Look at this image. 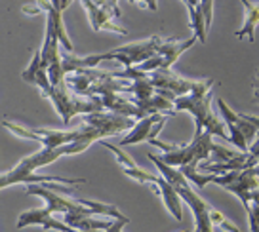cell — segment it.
Instances as JSON below:
<instances>
[{
	"mask_svg": "<svg viewBox=\"0 0 259 232\" xmlns=\"http://www.w3.org/2000/svg\"><path fill=\"white\" fill-rule=\"evenodd\" d=\"M166 120H168V114H151V116H145L143 120H139L134 128L130 129L128 135L122 137L120 147L143 143V141H149V143H151V141L156 139V135L162 131Z\"/></svg>",
	"mask_w": 259,
	"mask_h": 232,
	"instance_id": "obj_14",
	"label": "cell"
},
{
	"mask_svg": "<svg viewBox=\"0 0 259 232\" xmlns=\"http://www.w3.org/2000/svg\"><path fill=\"white\" fill-rule=\"evenodd\" d=\"M240 154H242V152L229 151L225 147L213 143V147H211V156L208 162H211V164H225V162H231V160H235V158H238Z\"/></svg>",
	"mask_w": 259,
	"mask_h": 232,
	"instance_id": "obj_20",
	"label": "cell"
},
{
	"mask_svg": "<svg viewBox=\"0 0 259 232\" xmlns=\"http://www.w3.org/2000/svg\"><path fill=\"white\" fill-rule=\"evenodd\" d=\"M2 126L6 129H10L14 135H19L23 139H31V141H38L42 145V149L46 151H56L59 147H65V145H71V143H80V141H90V143H96V141H103V137L97 133L94 128L90 126H84L82 124L80 129H59V131H54V129H29L23 128V126H17V124H12V122L4 120Z\"/></svg>",
	"mask_w": 259,
	"mask_h": 232,
	"instance_id": "obj_6",
	"label": "cell"
},
{
	"mask_svg": "<svg viewBox=\"0 0 259 232\" xmlns=\"http://www.w3.org/2000/svg\"><path fill=\"white\" fill-rule=\"evenodd\" d=\"M193 232H198V230H196V228H194V230H193Z\"/></svg>",
	"mask_w": 259,
	"mask_h": 232,
	"instance_id": "obj_25",
	"label": "cell"
},
{
	"mask_svg": "<svg viewBox=\"0 0 259 232\" xmlns=\"http://www.w3.org/2000/svg\"><path fill=\"white\" fill-rule=\"evenodd\" d=\"M187 10H189V17H191V29L194 31V36L198 38L200 44L206 42L208 36V27H206V17H204L202 2H193V0H187L185 2Z\"/></svg>",
	"mask_w": 259,
	"mask_h": 232,
	"instance_id": "obj_17",
	"label": "cell"
},
{
	"mask_svg": "<svg viewBox=\"0 0 259 232\" xmlns=\"http://www.w3.org/2000/svg\"><path fill=\"white\" fill-rule=\"evenodd\" d=\"M36 4H38V8L40 10H46V12H48V19L54 23L57 38H59V42H61V46H63L65 52H73V42H71V38H69L67 31H65L63 16H61V12H63L65 8H69L71 2H59V0H54V2H36Z\"/></svg>",
	"mask_w": 259,
	"mask_h": 232,
	"instance_id": "obj_16",
	"label": "cell"
},
{
	"mask_svg": "<svg viewBox=\"0 0 259 232\" xmlns=\"http://www.w3.org/2000/svg\"><path fill=\"white\" fill-rule=\"evenodd\" d=\"M242 6L246 8V21L244 27L236 32L238 38L248 36V40H255V27L259 23V2H250V0H242Z\"/></svg>",
	"mask_w": 259,
	"mask_h": 232,
	"instance_id": "obj_19",
	"label": "cell"
},
{
	"mask_svg": "<svg viewBox=\"0 0 259 232\" xmlns=\"http://www.w3.org/2000/svg\"><path fill=\"white\" fill-rule=\"evenodd\" d=\"M82 6L86 8L90 17V23L94 31H113L116 34H128V31L120 27L114 19H118L122 16L120 8L116 2H82Z\"/></svg>",
	"mask_w": 259,
	"mask_h": 232,
	"instance_id": "obj_10",
	"label": "cell"
},
{
	"mask_svg": "<svg viewBox=\"0 0 259 232\" xmlns=\"http://www.w3.org/2000/svg\"><path fill=\"white\" fill-rule=\"evenodd\" d=\"M23 80L38 86L42 89V96L48 97L54 103L57 114L61 116L63 126L67 128L74 116H86V114H94V112H103V101L101 97H78L74 96L71 89L67 88V84L61 88H54L48 78V71L42 63V50H36L31 59V65L23 71Z\"/></svg>",
	"mask_w": 259,
	"mask_h": 232,
	"instance_id": "obj_1",
	"label": "cell"
},
{
	"mask_svg": "<svg viewBox=\"0 0 259 232\" xmlns=\"http://www.w3.org/2000/svg\"><path fill=\"white\" fill-rule=\"evenodd\" d=\"M255 173H257V177H259V166H255Z\"/></svg>",
	"mask_w": 259,
	"mask_h": 232,
	"instance_id": "obj_24",
	"label": "cell"
},
{
	"mask_svg": "<svg viewBox=\"0 0 259 232\" xmlns=\"http://www.w3.org/2000/svg\"><path fill=\"white\" fill-rule=\"evenodd\" d=\"M211 86H213L211 80H204V84L194 94L178 97L174 101V111H187L193 114L196 122L194 135H202L204 131H210L211 135H219L225 141H231L225 124L218 120V116L211 111Z\"/></svg>",
	"mask_w": 259,
	"mask_h": 232,
	"instance_id": "obj_5",
	"label": "cell"
},
{
	"mask_svg": "<svg viewBox=\"0 0 259 232\" xmlns=\"http://www.w3.org/2000/svg\"><path fill=\"white\" fill-rule=\"evenodd\" d=\"M151 82H153V86L156 89H166V91L176 94L178 97L191 96L204 84V80H185V78L178 76L171 69H162V71L153 72Z\"/></svg>",
	"mask_w": 259,
	"mask_h": 232,
	"instance_id": "obj_13",
	"label": "cell"
},
{
	"mask_svg": "<svg viewBox=\"0 0 259 232\" xmlns=\"http://www.w3.org/2000/svg\"><path fill=\"white\" fill-rule=\"evenodd\" d=\"M147 156H149V160H153V164L158 168L160 175L176 189V192L179 194V198L185 202L189 208L193 209L194 223H196L194 228H196L198 232H215L213 230L215 224H213V221H211V213H213L215 209L211 208L202 196H198V194L191 189L189 179H187L178 168H171V166H168V164H164V162L160 160V156H156V154H153V152H149Z\"/></svg>",
	"mask_w": 259,
	"mask_h": 232,
	"instance_id": "obj_4",
	"label": "cell"
},
{
	"mask_svg": "<svg viewBox=\"0 0 259 232\" xmlns=\"http://www.w3.org/2000/svg\"><path fill=\"white\" fill-rule=\"evenodd\" d=\"M99 143L103 145V147H107L109 151H113L114 154H116V158H118V162H120V166L122 168H138V164L130 158L128 154L124 151H120V147H116V145H111V143H107L105 139L103 141H99Z\"/></svg>",
	"mask_w": 259,
	"mask_h": 232,
	"instance_id": "obj_21",
	"label": "cell"
},
{
	"mask_svg": "<svg viewBox=\"0 0 259 232\" xmlns=\"http://www.w3.org/2000/svg\"><path fill=\"white\" fill-rule=\"evenodd\" d=\"M257 72H259V69H257Z\"/></svg>",
	"mask_w": 259,
	"mask_h": 232,
	"instance_id": "obj_26",
	"label": "cell"
},
{
	"mask_svg": "<svg viewBox=\"0 0 259 232\" xmlns=\"http://www.w3.org/2000/svg\"><path fill=\"white\" fill-rule=\"evenodd\" d=\"M211 147H213V139H211L210 131H204L202 135H193V141L187 145H176V149L170 152H164L160 160L168 164L171 168H178L183 175L198 189H204L208 183H213L215 175L211 173H198V166L202 162L210 160Z\"/></svg>",
	"mask_w": 259,
	"mask_h": 232,
	"instance_id": "obj_3",
	"label": "cell"
},
{
	"mask_svg": "<svg viewBox=\"0 0 259 232\" xmlns=\"http://www.w3.org/2000/svg\"><path fill=\"white\" fill-rule=\"evenodd\" d=\"M196 40H198V38H196L194 34L191 38H187V40H178V38L164 40L160 50H158V54H156L153 59L145 61L143 65L136 67V69L141 72H145V74H153V72L162 71V69H171V65L178 61L179 56H181L183 52H187L189 48H193Z\"/></svg>",
	"mask_w": 259,
	"mask_h": 232,
	"instance_id": "obj_9",
	"label": "cell"
},
{
	"mask_svg": "<svg viewBox=\"0 0 259 232\" xmlns=\"http://www.w3.org/2000/svg\"><path fill=\"white\" fill-rule=\"evenodd\" d=\"M42 63L48 71V78L54 88H61L67 82V74L63 69V56L59 52V38L56 34L54 23L48 19L46 23V34H44V44H42Z\"/></svg>",
	"mask_w": 259,
	"mask_h": 232,
	"instance_id": "obj_8",
	"label": "cell"
},
{
	"mask_svg": "<svg viewBox=\"0 0 259 232\" xmlns=\"http://www.w3.org/2000/svg\"><path fill=\"white\" fill-rule=\"evenodd\" d=\"M185 232H189V230H185Z\"/></svg>",
	"mask_w": 259,
	"mask_h": 232,
	"instance_id": "obj_27",
	"label": "cell"
},
{
	"mask_svg": "<svg viewBox=\"0 0 259 232\" xmlns=\"http://www.w3.org/2000/svg\"><path fill=\"white\" fill-rule=\"evenodd\" d=\"M138 6H143V8H151V10L156 8V4H154V2H138Z\"/></svg>",
	"mask_w": 259,
	"mask_h": 232,
	"instance_id": "obj_23",
	"label": "cell"
},
{
	"mask_svg": "<svg viewBox=\"0 0 259 232\" xmlns=\"http://www.w3.org/2000/svg\"><path fill=\"white\" fill-rule=\"evenodd\" d=\"M253 97L259 103V72H255V80H253Z\"/></svg>",
	"mask_w": 259,
	"mask_h": 232,
	"instance_id": "obj_22",
	"label": "cell"
},
{
	"mask_svg": "<svg viewBox=\"0 0 259 232\" xmlns=\"http://www.w3.org/2000/svg\"><path fill=\"white\" fill-rule=\"evenodd\" d=\"M90 141H80V143H71L65 145V147H59L56 151H46V149H40V151L32 152L31 156H27L23 160L17 164L14 169L6 171L4 175L0 177V187L6 189L10 184L16 183H25L27 187L29 184H48V183H59V184H76V183H86V179H65V177H54V175H36L34 169L36 168H44L52 162L59 160L61 156H71V154H78V152H84L90 147Z\"/></svg>",
	"mask_w": 259,
	"mask_h": 232,
	"instance_id": "obj_2",
	"label": "cell"
},
{
	"mask_svg": "<svg viewBox=\"0 0 259 232\" xmlns=\"http://www.w3.org/2000/svg\"><path fill=\"white\" fill-rule=\"evenodd\" d=\"M156 184L160 187V196L162 200H164V204H166V208H168V211H171V215L176 217L178 221H183V208H181V198H179V194L176 192V189L171 187L166 179L162 175H158V181H156Z\"/></svg>",
	"mask_w": 259,
	"mask_h": 232,
	"instance_id": "obj_18",
	"label": "cell"
},
{
	"mask_svg": "<svg viewBox=\"0 0 259 232\" xmlns=\"http://www.w3.org/2000/svg\"><path fill=\"white\" fill-rule=\"evenodd\" d=\"M162 42L164 40H160L158 36H151L147 40L132 42V44H126V46H120V48H114V52L126 57L134 67H139V65H143L145 61L153 59L158 54Z\"/></svg>",
	"mask_w": 259,
	"mask_h": 232,
	"instance_id": "obj_15",
	"label": "cell"
},
{
	"mask_svg": "<svg viewBox=\"0 0 259 232\" xmlns=\"http://www.w3.org/2000/svg\"><path fill=\"white\" fill-rule=\"evenodd\" d=\"M82 124L94 128L101 137L114 135V133H122L126 129H132L136 124L132 118L114 114V112H94V114H86L82 116Z\"/></svg>",
	"mask_w": 259,
	"mask_h": 232,
	"instance_id": "obj_12",
	"label": "cell"
},
{
	"mask_svg": "<svg viewBox=\"0 0 259 232\" xmlns=\"http://www.w3.org/2000/svg\"><path fill=\"white\" fill-rule=\"evenodd\" d=\"M219 112L225 120V126L229 128L231 143L238 147L240 152H250V147L255 143V137L259 133V118L248 116V114H238L223 99H218Z\"/></svg>",
	"mask_w": 259,
	"mask_h": 232,
	"instance_id": "obj_7",
	"label": "cell"
},
{
	"mask_svg": "<svg viewBox=\"0 0 259 232\" xmlns=\"http://www.w3.org/2000/svg\"><path fill=\"white\" fill-rule=\"evenodd\" d=\"M213 183L223 187L225 191L235 192L244 204V208L250 206V192L259 189V177L255 173V168L244 169V171H231L225 175H215Z\"/></svg>",
	"mask_w": 259,
	"mask_h": 232,
	"instance_id": "obj_11",
	"label": "cell"
}]
</instances>
